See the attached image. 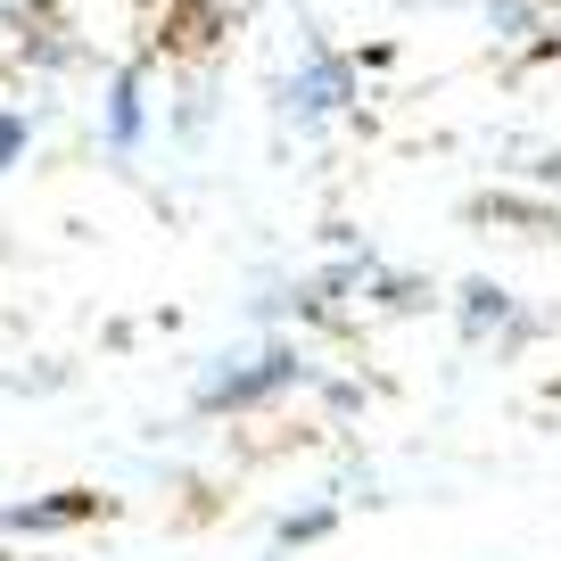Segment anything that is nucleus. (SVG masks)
Masks as SVG:
<instances>
[{
	"mask_svg": "<svg viewBox=\"0 0 561 561\" xmlns=\"http://www.w3.org/2000/svg\"><path fill=\"white\" fill-rule=\"evenodd\" d=\"M18 140H25V124H18V116H0V165L18 158Z\"/></svg>",
	"mask_w": 561,
	"mask_h": 561,
	"instance_id": "nucleus-1",
	"label": "nucleus"
}]
</instances>
